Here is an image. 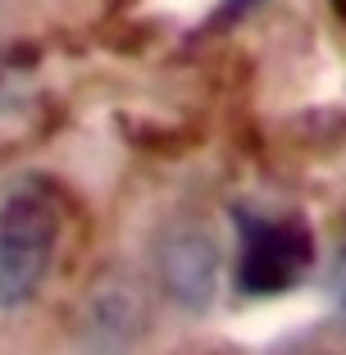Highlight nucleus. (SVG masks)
<instances>
[{"instance_id":"20e7f679","label":"nucleus","mask_w":346,"mask_h":355,"mask_svg":"<svg viewBox=\"0 0 346 355\" xmlns=\"http://www.w3.org/2000/svg\"><path fill=\"white\" fill-rule=\"evenodd\" d=\"M328 296H333L337 314L346 319V232H342V241H337V251H333V264H328Z\"/></svg>"},{"instance_id":"7ed1b4c3","label":"nucleus","mask_w":346,"mask_h":355,"mask_svg":"<svg viewBox=\"0 0 346 355\" xmlns=\"http://www.w3.org/2000/svg\"><path fill=\"white\" fill-rule=\"evenodd\" d=\"M155 269L164 282V296L187 314H205L214 305V282H219V246L205 228H168L155 246Z\"/></svg>"},{"instance_id":"f03ea898","label":"nucleus","mask_w":346,"mask_h":355,"mask_svg":"<svg viewBox=\"0 0 346 355\" xmlns=\"http://www.w3.org/2000/svg\"><path fill=\"white\" fill-rule=\"evenodd\" d=\"M315 264L310 232L296 219L237 209V292L241 296H283Z\"/></svg>"},{"instance_id":"f257e3e1","label":"nucleus","mask_w":346,"mask_h":355,"mask_svg":"<svg viewBox=\"0 0 346 355\" xmlns=\"http://www.w3.org/2000/svg\"><path fill=\"white\" fill-rule=\"evenodd\" d=\"M64 200L51 178L23 173L0 187V310H19L51 278Z\"/></svg>"}]
</instances>
